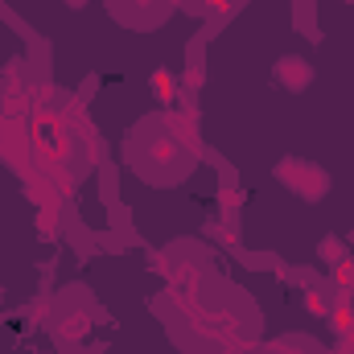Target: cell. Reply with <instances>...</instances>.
Wrapping results in <instances>:
<instances>
[{
    "instance_id": "obj_4",
    "label": "cell",
    "mask_w": 354,
    "mask_h": 354,
    "mask_svg": "<svg viewBox=\"0 0 354 354\" xmlns=\"http://www.w3.org/2000/svg\"><path fill=\"white\" fill-rule=\"evenodd\" d=\"M177 0H107V8L115 12V21H124L128 29H153L174 12Z\"/></svg>"
},
{
    "instance_id": "obj_3",
    "label": "cell",
    "mask_w": 354,
    "mask_h": 354,
    "mask_svg": "<svg viewBox=\"0 0 354 354\" xmlns=\"http://www.w3.org/2000/svg\"><path fill=\"white\" fill-rule=\"evenodd\" d=\"M202 149H198V124L194 111H157L140 120L128 132V161L132 169L153 185H174L194 174Z\"/></svg>"
},
{
    "instance_id": "obj_2",
    "label": "cell",
    "mask_w": 354,
    "mask_h": 354,
    "mask_svg": "<svg viewBox=\"0 0 354 354\" xmlns=\"http://www.w3.org/2000/svg\"><path fill=\"white\" fill-rule=\"evenodd\" d=\"M157 268L169 284L161 297V317L185 354H243L256 346L260 313L252 297L231 284L202 248H169Z\"/></svg>"
},
{
    "instance_id": "obj_6",
    "label": "cell",
    "mask_w": 354,
    "mask_h": 354,
    "mask_svg": "<svg viewBox=\"0 0 354 354\" xmlns=\"http://www.w3.org/2000/svg\"><path fill=\"white\" fill-rule=\"evenodd\" d=\"M276 75L284 79V87H292V91H301L309 79H313V71H309L301 58H280V62H276Z\"/></svg>"
},
{
    "instance_id": "obj_9",
    "label": "cell",
    "mask_w": 354,
    "mask_h": 354,
    "mask_svg": "<svg viewBox=\"0 0 354 354\" xmlns=\"http://www.w3.org/2000/svg\"><path fill=\"white\" fill-rule=\"evenodd\" d=\"M66 4H83V0H66Z\"/></svg>"
},
{
    "instance_id": "obj_1",
    "label": "cell",
    "mask_w": 354,
    "mask_h": 354,
    "mask_svg": "<svg viewBox=\"0 0 354 354\" xmlns=\"http://www.w3.org/2000/svg\"><path fill=\"white\" fill-rule=\"evenodd\" d=\"M91 132L71 95L33 83L29 91L4 95L0 115V157L25 177V189L41 210H54L79 189L91 165Z\"/></svg>"
},
{
    "instance_id": "obj_7",
    "label": "cell",
    "mask_w": 354,
    "mask_h": 354,
    "mask_svg": "<svg viewBox=\"0 0 354 354\" xmlns=\"http://www.w3.org/2000/svg\"><path fill=\"white\" fill-rule=\"evenodd\" d=\"M264 354H330V351H322V346H313V342H305V338H280V342H272Z\"/></svg>"
},
{
    "instance_id": "obj_5",
    "label": "cell",
    "mask_w": 354,
    "mask_h": 354,
    "mask_svg": "<svg viewBox=\"0 0 354 354\" xmlns=\"http://www.w3.org/2000/svg\"><path fill=\"white\" fill-rule=\"evenodd\" d=\"M276 174H280V181L288 189H297L301 198H322L326 194V174L317 165H309V161H284Z\"/></svg>"
},
{
    "instance_id": "obj_8",
    "label": "cell",
    "mask_w": 354,
    "mask_h": 354,
    "mask_svg": "<svg viewBox=\"0 0 354 354\" xmlns=\"http://www.w3.org/2000/svg\"><path fill=\"white\" fill-rule=\"evenodd\" d=\"M153 91H157L161 103H177V95H181V87H177V79L169 71H157V75H153Z\"/></svg>"
}]
</instances>
